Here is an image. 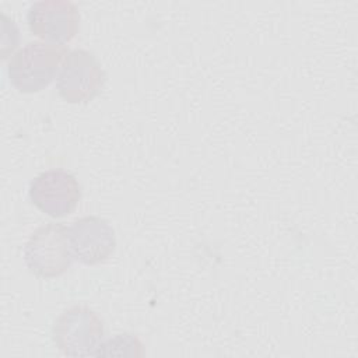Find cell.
<instances>
[{
    "label": "cell",
    "mask_w": 358,
    "mask_h": 358,
    "mask_svg": "<svg viewBox=\"0 0 358 358\" xmlns=\"http://www.w3.org/2000/svg\"><path fill=\"white\" fill-rule=\"evenodd\" d=\"M69 50L64 45L34 41L11 56L7 74L11 85L24 94L42 91L59 71Z\"/></svg>",
    "instance_id": "1"
},
{
    "label": "cell",
    "mask_w": 358,
    "mask_h": 358,
    "mask_svg": "<svg viewBox=\"0 0 358 358\" xmlns=\"http://www.w3.org/2000/svg\"><path fill=\"white\" fill-rule=\"evenodd\" d=\"M73 259L69 228L62 222H48L38 227L24 248V260L28 270L41 278L64 274Z\"/></svg>",
    "instance_id": "2"
},
{
    "label": "cell",
    "mask_w": 358,
    "mask_h": 358,
    "mask_svg": "<svg viewBox=\"0 0 358 358\" xmlns=\"http://www.w3.org/2000/svg\"><path fill=\"white\" fill-rule=\"evenodd\" d=\"M103 334V320L85 305L66 308L52 326V340L67 357H95Z\"/></svg>",
    "instance_id": "3"
},
{
    "label": "cell",
    "mask_w": 358,
    "mask_h": 358,
    "mask_svg": "<svg viewBox=\"0 0 358 358\" xmlns=\"http://www.w3.org/2000/svg\"><path fill=\"white\" fill-rule=\"evenodd\" d=\"M106 74L96 56L85 49H74L64 57L56 80L60 98L69 103H87L96 98Z\"/></svg>",
    "instance_id": "4"
},
{
    "label": "cell",
    "mask_w": 358,
    "mask_h": 358,
    "mask_svg": "<svg viewBox=\"0 0 358 358\" xmlns=\"http://www.w3.org/2000/svg\"><path fill=\"white\" fill-rule=\"evenodd\" d=\"M29 199L46 215L62 218L76 210L81 199V186L69 171L48 169L32 179Z\"/></svg>",
    "instance_id": "5"
},
{
    "label": "cell",
    "mask_w": 358,
    "mask_h": 358,
    "mask_svg": "<svg viewBox=\"0 0 358 358\" xmlns=\"http://www.w3.org/2000/svg\"><path fill=\"white\" fill-rule=\"evenodd\" d=\"M27 22L38 38L63 45L78 32L80 11L70 0H39L29 6Z\"/></svg>",
    "instance_id": "6"
},
{
    "label": "cell",
    "mask_w": 358,
    "mask_h": 358,
    "mask_svg": "<svg viewBox=\"0 0 358 358\" xmlns=\"http://www.w3.org/2000/svg\"><path fill=\"white\" fill-rule=\"evenodd\" d=\"M69 239L74 259L87 266L108 260L116 248L112 225L98 215L74 220L69 227Z\"/></svg>",
    "instance_id": "7"
},
{
    "label": "cell",
    "mask_w": 358,
    "mask_h": 358,
    "mask_svg": "<svg viewBox=\"0 0 358 358\" xmlns=\"http://www.w3.org/2000/svg\"><path fill=\"white\" fill-rule=\"evenodd\" d=\"M145 354L144 345L140 338L130 333L116 334L101 343L95 352V357H110V355H134L143 357Z\"/></svg>",
    "instance_id": "8"
}]
</instances>
